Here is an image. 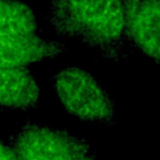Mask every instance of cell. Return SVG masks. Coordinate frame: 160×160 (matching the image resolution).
<instances>
[{
  "label": "cell",
  "instance_id": "6da1fadb",
  "mask_svg": "<svg viewBox=\"0 0 160 160\" xmlns=\"http://www.w3.org/2000/svg\"><path fill=\"white\" fill-rule=\"evenodd\" d=\"M45 19L59 36L76 39L108 60L129 58L121 0H52Z\"/></svg>",
  "mask_w": 160,
  "mask_h": 160
},
{
  "label": "cell",
  "instance_id": "7a4b0ae2",
  "mask_svg": "<svg viewBox=\"0 0 160 160\" xmlns=\"http://www.w3.org/2000/svg\"><path fill=\"white\" fill-rule=\"evenodd\" d=\"M52 88L62 108L81 122L115 126L116 109L99 80L79 65H70L52 75Z\"/></svg>",
  "mask_w": 160,
  "mask_h": 160
},
{
  "label": "cell",
  "instance_id": "ba28073f",
  "mask_svg": "<svg viewBox=\"0 0 160 160\" xmlns=\"http://www.w3.org/2000/svg\"><path fill=\"white\" fill-rule=\"evenodd\" d=\"M0 160H16L15 154L9 144L0 140Z\"/></svg>",
  "mask_w": 160,
  "mask_h": 160
},
{
  "label": "cell",
  "instance_id": "5b68a950",
  "mask_svg": "<svg viewBox=\"0 0 160 160\" xmlns=\"http://www.w3.org/2000/svg\"><path fill=\"white\" fill-rule=\"evenodd\" d=\"M66 51L62 42L30 36H0V68H22L54 59Z\"/></svg>",
  "mask_w": 160,
  "mask_h": 160
},
{
  "label": "cell",
  "instance_id": "3957f363",
  "mask_svg": "<svg viewBox=\"0 0 160 160\" xmlns=\"http://www.w3.org/2000/svg\"><path fill=\"white\" fill-rule=\"evenodd\" d=\"M16 160H96L91 144L66 130L26 122L9 142Z\"/></svg>",
  "mask_w": 160,
  "mask_h": 160
},
{
  "label": "cell",
  "instance_id": "277c9868",
  "mask_svg": "<svg viewBox=\"0 0 160 160\" xmlns=\"http://www.w3.org/2000/svg\"><path fill=\"white\" fill-rule=\"evenodd\" d=\"M125 40L160 64V0H121Z\"/></svg>",
  "mask_w": 160,
  "mask_h": 160
},
{
  "label": "cell",
  "instance_id": "52a82bcc",
  "mask_svg": "<svg viewBox=\"0 0 160 160\" xmlns=\"http://www.w3.org/2000/svg\"><path fill=\"white\" fill-rule=\"evenodd\" d=\"M34 11L20 0H0V36L38 35Z\"/></svg>",
  "mask_w": 160,
  "mask_h": 160
},
{
  "label": "cell",
  "instance_id": "8992f818",
  "mask_svg": "<svg viewBox=\"0 0 160 160\" xmlns=\"http://www.w3.org/2000/svg\"><path fill=\"white\" fill-rule=\"evenodd\" d=\"M40 98V86L28 68H0V108L25 111L38 108Z\"/></svg>",
  "mask_w": 160,
  "mask_h": 160
}]
</instances>
